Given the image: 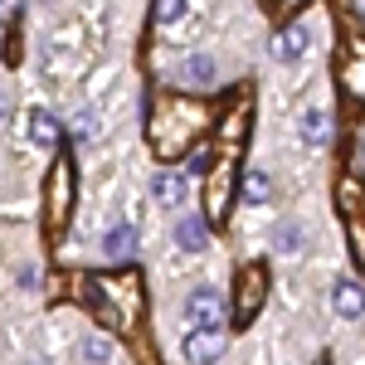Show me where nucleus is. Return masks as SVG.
Returning <instances> with one entry per match:
<instances>
[{
    "instance_id": "obj_1",
    "label": "nucleus",
    "mask_w": 365,
    "mask_h": 365,
    "mask_svg": "<svg viewBox=\"0 0 365 365\" xmlns=\"http://www.w3.org/2000/svg\"><path fill=\"white\" fill-rule=\"evenodd\" d=\"M83 302L98 312L103 327H137L146 297L137 273H122V278H83Z\"/></svg>"
},
{
    "instance_id": "obj_2",
    "label": "nucleus",
    "mask_w": 365,
    "mask_h": 365,
    "mask_svg": "<svg viewBox=\"0 0 365 365\" xmlns=\"http://www.w3.org/2000/svg\"><path fill=\"white\" fill-rule=\"evenodd\" d=\"M200 127H205V108L190 98H161L156 113H151V141H156L161 156H175L185 146V137Z\"/></svg>"
},
{
    "instance_id": "obj_3",
    "label": "nucleus",
    "mask_w": 365,
    "mask_h": 365,
    "mask_svg": "<svg viewBox=\"0 0 365 365\" xmlns=\"http://www.w3.org/2000/svg\"><path fill=\"white\" fill-rule=\"evenodd\" d=\"M68 215H73V161L68 156H54L49 180H44V220H49V234H63L68 229Z\"/></svg>"
},
{
    "instance_id": "obj_4",
    "label": "nucleus",
    "mask_w": 365,
    "mask_h": 365,
    "mask_svg": "<svg viewBox=\"0 0 365 365\" xmlns=\"http://www.w3.org/2000/svg\"><path fill=\"white\" fill-rule=\"evenodd\" d=\"M263 297H268V268H263V263H249V268L239 273V302H234V317H239V322H253L258 307H263Z\"/></svg>"
},
{
    "instance_id": "obj_5",
    "label": "nucleus",
    "mask_w": 365,
    "mask_h": 365,
    "mask_svg": "<svg viewBox=\"0 0 365 365\" xmlns=\"http://www.w3.org/2000/svg\"><path fill=\"white\" fill-rule=\"evenodd\" d=\"M225 351H229L225 327H195V331L185 336V356H190L195 365H215Z\"/></svg>"
},
{
    "instance_id": "obj_6",
    "label": "nucleus",
    "mask_w": 365,
    "mask_h": 365,
    "mask_svg": "<svg viewBox=\"0 0 365 365\" xmlns=\"http://www.w3.org/2000/svg\"><path fill=\"white\" fill-rule=\"evenodd\" d=\"M185 317H190L195 327H220V317H225L220 292H215V287H195V292L185 297Z\"/></svg>"
},
{
    "instance_id": "obj_7",
    "label": "nucleus",
    "mask_w": 365,
    "mask_h": 365,
    "mask_svg": "<svg viewBox=\"0 0 365 365\" xmlns=\"http://www.w3.org/2000/svg\"><path fill=\"white\" fill-rule=\"evenodd\" d=\"M302 141L307 146H327L331 141V113L327 108H307L302 113Z\"/></svg>"
},
{
    "instance_id": "obj_8",
    "label": "nucleus",
    "mask_w": 365,
    "mask_h": 365,
    "mask_svg": "<svg viewBox=\"0 0 365 365\" xmlns=\"http://www.w3.org/2000/svg\"><path fill=\"white\" fill-rule=\"evenodd\" d=\"M234 166H215V175H210V220H225L229 215V175Z\"/></svg>"
},
{
    "instance_id": "obj_9",
    "label": "nucleus",
    "mask_w": 365,
    "mask_h": 365,
    "mask_svg": "<svg viewBox=\"0 0 365 365\" xmlns=\"http://www.w3.org/2000/svg\"><path fill=\"white\" fill-rule=\"evenodd\" d=\"M341 83L351 88V98H361V103H365V44H361V49H351V58L341 63Z\"/></svg>"
},
{
    "instance_id": "obj_10",
    "label": "nucleus",
    "mask_w": 365,
    "mask_h": 365,
    "mask_svg": "<svg viewBox=\"0 0 365 365\" xmlns=\"http://www.w3.org/2000/svg\"><path fill=\"white\" fill-rule=\"evenodd\" d=\"M302 49H307V29L302 25H287L273 34V58H297Z\"/></svg>"
},
{
    "instance_id": "obj_11",
    "label": "nucleus",
    "mask_w": 365,
    "mask_h": 365,
    "mask_svg": "<svg viewBox=\"0 0 365 365\" xmlns=\"http://www.w3.org/2000/svg\"><path fill=\"white\" fill-rule=\"evenodd\" d=\"M29 137L39 141V146H54V141L63 137V127H58V117H54V113L34 108V113H29Z\"/></svg>"
},
{
    "instance_id": "obj_12",
    "label": "nucleus",
    "mask_w": 365,
    "mask_h": 365,
    "mask_svg": "<svg viewBox=\"0 0 365 365\" xmlns=\"http://www.w3.org/2000/svg\"><path fill=\"white\" fill-rule=\"evenodd\" d=\"M103 253H108V258H117V263H127V258L137 253V229H132V225L113 229V234L103 239Z\"/></svg>"
},
{
    "instance_id": "obj_13",
    "label": "nucleus",
    "mask_w": 365,
    "mask_h": 365,
    "mask_svg": "<svg viewBox=\"0 0 365 365\" xmlns=\"http://www.w3.org/2000/svg\"><path fill=\"white\" fill-rule=\"evenodd\" d=\"M331 302H336L341 317H361L365 312V287L361 282H336V297H331Z\"/></svg>"
},
{
    "instance_id": "obj_14",
    "label": "nucleus",
    "mask_w": 365,
    "mask_h": 365,
    "mask_svg": "<svg viewBox=\"0 0 365 365\" xmlns=\"http://www.w3.org/2000/svg\"><path fill=\"white\" fill-rule=\"evenodd\" d=\"M151 190H156V200H161V205H170V210H175V205H180V200H185V180H180V175H175V170H161V175H156V185H151Z\"/></svg>"
},
{
    "instance_id": "obj_15",
    "label": "nucleus",
    "mask_w": 365,
    "mask_h": 365,
    "mask_svg": "<svg viewBox=\"0 0 365 365\" xmlns=\"http://www.w3.org/2000/svg\"><path fill=\"white\" fill-rule=\"evenodd\" d=\"M244 200H249V205H263V200H273V180H268L263 170H249V175H244Z\"/></svg>"
},
{
    "instance_id": "obj_16",
    "label": "nucleus",
    "mask_w": 365,
    "mask_h": 365,
    "mask_svg": "<svg viewBox=\"0 0 365 365\" xmlns=\"http://www.w3.org/2000/svg\"><path fill=\"white\" fill-rule=\"evenodd\" d=\"M180 78H190V83H205V78H215V58L210 54H190L180 63Z\"/></svg>"
},
{
    "instance_id": "obj_17",
    "label": "nucleus",
    "mask_w": 365,
    "mask_h": 365,
    "mask_svg": "<svg viewBox=\"0 0 365 365\" xmlns=\"http://www.w3.org/2000/svg\"><path fill=\"white\" fill-rule=\"evenodd\" d=\"M175 239H180V249H205V225L200 220H185V225L175 229Z\"/></svg>"
},
{
    "instance_id": "obj_18",
    "label": "nucleus",
    "mask_w": 365,
    "mask_h": 365,
    "mask_svg": "<svg viewBox=\"0 0 365 365\" xmlns=\"http://www.w3.org/2000/svg\"><path fill=\"white\" fill-rule=\"evenodd\" d=\"M108 356H113V346H108V336H88V341H83V361L103 365Z\"/></svg>"
},
{
    "instance_id": "obj_19",
    "label": "nucleus",
    "mask_w": 365,
    "mask_h": 365,
    "mask_svg": "<svg viewBox=\"0 0 365 365\" xmlns=\"http://www.w3.org/2000/svg\"><path fill=\"white\" fill-rule=\"evenodd\" d=\"M156 20H161V25L185 20V0H156Z\"/></svg>"
},
{
    "instance_id": "obj_20",
    "label": "nucleus",
    "mask_w": 365,
    "mask_h": 365,
    "mask_svg": "<svg viewBox=\"0 0 365 365\" xmlns=\"http://www.w3.org/2000/svg\"><path fill=\"white\" fill-rule=\"evenodd\" d=\"M278 249L282 253H297V249H302V229H297V225H278Z\"/></svg>"
},
{
    "instance_id": "obj_21",
    "label": "nucleus",
    "mask_w": 365,
    "mask_h": 365,
    "mask_svg": "<svg viewBox=\"0 0 365 365\" xmlns=\"http://www.w3.org/2000/svg\"><path fill=\"white\" fill-rule=\"evenodd\" d=\"M73 137H78V141L98 137V113H78V117H73Z\"/></svg>"
},
{
    "instance_id": "obj_22",
    "label": "nucleus",
    "mask_w": 365,
    "mask_h": 365,
    "mask_svg": "<svg viewBox=\"0 0 365 365\" xmlns=\"http://www.w3.org/2000/svg\"><path fill=\"white\" fill-rule=\"evenodd\" d=\"M351 253H356V263L365 268V220H351Z\"/></svg>"
},
{
    "instance_id": "obj_23",
    "label": "nucleus",
    "mask_w": 365,
    "mask_h": 365,
    "mask_svg": "<svg viewBox=\"0 0 365 365\" xmlns=\"http://www.w3.org/2000/svg\"><path fill=\"white\" fill-rule=\"evenodd\" d=\"M351 200L361 205V185H351V180H341V205H346V210H351ZM351 215H356V210H351Z\"/></svg>"
},
{
    "instance_id": "obj_24",
    "label": "nucleus",
    "mask_w": 365,
    "mask_h": 365,
    "mask_svg": "<svg viewBox=\"0 0 365 365\" xmlns=\"http://www.w3.org/2000/svg\"><path fill=\"white\" fill-rule=\"evenodd\" d=\"M20 15V0H0V25H10Z\"/></svg>"
},
{
    "instance_id": "obj_25",
    "label": "nucleus",
    "mask_w": 365,
    "mask_h": 365,
    "mask_svg": "<svg viewBox=\"0 0 365 365\" xmlns=\"http://www.w3.org/2000/svg\"><path fill=\"white\" fill-rule=\"evenodd\" d=\"M205 166H210V146H200L195 156H190V170H205Z\"/></svg>"
},
{
    "instance_id": "obj_26",
    "label": "nucleus",
    "mask_w": 365,
    "mask_h": 365,
    "mask_svg": "<svg viewBox=\"0 0 365 365\" xmlns=\"http://www.w3.org/2000/svg\"><path fill=\"white\" fill-rule=\"evenodd\" d=\"M273 5H278V10H297L302 0H273Z\"/></svg>"
},
{
    "instance_id": "obj_27",
    "label": "nucleus",
    "mask_w": 365,
    "mask_h": 365,
    "mask_svg": "<svg viewBox=\"0 0 365 365\" xmlns=\"http://www.w3.org/2000/svg\"><path fill=\"white\" fill-rule=\"evenodd\" d=\"M356 15H361V20H365V0H356Z\"/></svg>"
}]
</instances>
